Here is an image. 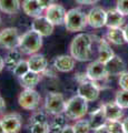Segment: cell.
I'll return each instance as SVG.
<instances>
[{
    "label": "cell",
    "mask_w": 128,
    "mask_h": 133,
    "mask_svg": "<svg viewBox=\"0 0 128 133\" xmlns=\"http://www.w3.org/2000/svg\"><path fill=\"white\" fill-rule=\"evenodd\" d=\"M93 36L88 33H79L70 43V55L76 61H89L93 57Z\"/></svg>",
    "instance_id": "1"
},
{
    "label": "cell",
    "mask_w": 128,
    "mask_h": 133,
    "mask_svg": "<svg viewBox=\"0 0 128 133\" xmlns=\"http://www.w3.org/2000/svg\"><path fill=\"white\" fill-rule=\"evenodd\" d=\"M42 38L44 37L35 30H29L20 36L18 49L23 55L31 56L37 53L42 47Z\"/></svg>",
    "instance_id": "2"
},
{
    "label": "cell",
    "mask_w": 128,
    "mask_h": 133,
    "mask_svg": "<svg viewBox=\"0 0 128 133\" xmlns=\"http://www.w3.org/2000/svg\"><path fill=\"white\" fill-rule=\"evenodd\" d=\"M87 111H88V101L77 94L66 101L64 113L66 118L70 120H79L87 114Z\"/></svg>",
    "instance_id": "3"
},
{
    "label": "cell",
    "mask_w": 128,
    "mask_h": 133,
    "mask_svg": "<svg viewBox=\"0 0 128 133\" xmlns=\"http://www.w3.org/2000/svg\"><path fill=\"white\" fill-rule=\"evenodd\" d=\"M65 27L69 32H78L82 31L87 27V15L79 8H74L66 12L65 18Z\"/></svg>",
    "instance_id": "4"
},
{
    "label": "cell",
    "mask_w": 128,
    "mask_h": 133,
    "mask_svg": "<svg viewBox=\"0 0 128 133\" xmlns=\"http://www.w3.org/2000/svg\"><path fill=\"white\" fill-rule=\"evenodd\" d=\"M65 98L60 92H49L45 100V111L50 115H57L64 113Z\"/></svg>",
    "instance_id": "5"
},
{
    "label": "cell",
    "mask_w": 128,
    "mask_h": 133,
    "mask_svg": "<svg viewBox=\"0 0 128 133\" xmlns=\"http://www.w3.org/2000/svg\"><path fill=\"white\" fill-rule=\"evenodd\" d=\"M48 113L46 111H37L30 116L28 129L32 133H49Z\"/></svg>",
    "instance_id": "6"
},
{
    "label": "cell",
    "mask_w": 128,
    "mask_h": 133,
    "mask_svg": "<svg viewBox=\"0 0 128 133\" xmlns=\"http://www.w3.org/2000/svg\"><path fill=\"white\" fill-rule=\"evenodd\" d=\"M41 97L35 89H25L19 94L18 103L23 110L34 111L40 104Z\"/></svg>",
    "instance_id": "7"
},
{
    "label": "cell",
    "mask_w": 128,
    "mask_h": 133,
    "mask_svg": "<svg viewBox=\"0 0 128 133\" xmlns=\"http://www.w3.org/2000/svg\"><path fill=\"white\" fill-rule=\"evenodd\" d=\"M100 90L101 88L97 84L96 81L88 79V80L79 83V87L77 89V94L80 95L81 98H84L85 100H87L88 102H93L96 101L99 98Z\"/></svg>",
    "instance_id": "8"
},
{
    "label": "cell",
    "mask_w": 128,
    "mask_h": 133,
    "mask_svg": "<svg viewBox=\"0 0 128 133\" xmlns=\"http://www.w3.org/2000/svg\"><path fill=\"white\" fill-rule=\"evenodd\" d=\"M20 35L17 28H5L0 31V47L7 50L17 49L19 44Z\"/></svg>",
    "instance_id": "9"
},
{
    "label": "cell",
    "mask_w": 128,
    "mask_h": 133,
    "mask_svg": "<svg viewBox=\"0 0 128 133\" xmlns=\"http://www.w3.org/2000/svg\"><path fill=\"white\" fill-rule=\"evenodd\" d=\"M86 76L89 80L93 81H101L108 78V72L106 69V63L104 62L96 60L93 61L88 64L87 69H86Z\"/></svg>",
    "instance_id": "10"
},
{
    "label": "cell",
    "mask_w": 128,
    "mask_h": 133,
    "mask_svg": "<svg viewBox=\"0 0 128 133\" xmlns=\"http://www.w3.org/2000/svg\"><path fill=\"white\" fill-rule=\"evenodd\" d=\"M66 12L67 11L65 10V8L63 6L55 2L46 9L45 17H46L53 26H60V24H63L65 22Z\"/></svg>",
    "instance_id": "11"
},
{
    "label": "cell",
    "mask_w": 128,
    "mask_h": 133,
    "mask_svg": "<svg viewBox=\"0 0 128 133\" xmlns=\"http://www.w3.org/2000/svg\"><path fill=\"white\" fill-rule=\"evenodd\" d=\"M0 121L5 133H16L21 129V115L19 113H8L3 115Z\"/></svg>",
    "instance_id": "12"
},
{
    "label": "cell",
    "mask_w": 128,
    "mask_h": 133,
    "mask_svg": "<svg viewBox=\"0 0 128 133\" xmlns=\"http://www.w3.org/2000/svg\"><path fill=\"white\" fill-rule=\"evenodd\" d=\"M87 21L94 29H100L106 24V10L101 7H94L87 14Z\"/></svg>",
    "instance_id": "13"
},
{
    "label": "cell",
    "mask_w": 128,
    "mask_h": 133,
    "mask_svg": "<svg viewBox=\"0 0 128 133\" xmlns=\"http://www.w3.org/2000/svg\"><path fill=\"white\" fill-rule=\"evenodd\" d=\"M53 24L49 21L46 17L39 16L35 18L34 22L31 24V29L32 30L37 31L38 33H40L42 37H49L53 32Z\"/></svg>",
    "instance_id": "14"
},
{
    "label": "cell",
    "mask_w": 128,
    "mask_h": 133,
    "mask_svg": "<svg viewBox=\"0 0 128 133\" xmlns=\"http://www.w3.org/2000/svg\"><path fill=\"white\" fill-rule=\"evenodd\" d=\"M75 59L72 58V56L70 55H60L58 57L55 58L53 60V68L57 71L63 72V73H67L72 71L75 68Z\"/></svg>",
    "instance_id": "15"
},
{
    "label": "cell",
    "mask_w": 128,
    "mask_h": 133,
    "mask_svg": "<svg viewBox=\"0 0 128 133\" xmlns=\"http://www.w3.org/2000/svg\"><path fill=\"white\" fill-rule=\"evenodd\" d=\"M106 69L108 72V77L110 76H120L123 72L126 71V63L124 62V60L120 57L118 56H114V58L106 63Z\"/></svg>",
    "instance_id": "16"
},
{
    "label": "cell",
    "mask_w": 128,
    "mask_h": 133,
    "mask_svg": "<svg viewBox=\"0 0 128 133\" xmlns=\"http://www.w3.org/2000/svg\"><path fill=\"white\" fill-rule=\"evenodd\" d=\"M27 61H28V64H29V68L31 71L44 73L45 70L48 68V61L46 59V57L42 55H39V53L31 55Z\"/></svg>",
    "instance_id": "17"
},
{
    "label": "cell",
    "mask_w": 128,
    "mask_h": 133,
    "mask_svg": "<svg viewBox=\"0 0 128 133\" xmlns=\"http://www.w3.org/2000/svg\"><path fill=\"white\" fill-rule=\"evenodd\" d=\"M115 53L113 51V49L109 45L108 40L105 39H98V60L107 63L111 58H114Z\"/></svg>",
    "instance_id": "18"
},
{
    "label": "cell",
    "mask_w": 128,
    "mask_h": 133,
    "mask_svg": "<svg viewBox=\"0 0 128 133\" xmlns=\"http://www.w3.org/2000/svg\"><path fill=\"white\" fill-rule=\"evenodd\" d=\"M102 107H104L107 120H120L123 118V108L116 101L107 102L105 104H102Z\"/></svg>",
    "instance_id": "19"
},
{
    "label": "cell",
    "mask_w": 128,
    "mask_h": 133,
    "mask_svg": "<svg viewBox=\"0 0 128 133\" xmlns=\"http://www.w3.org/2000/svg\"><path fill=\"white\" fill-rule=\"evenodd\" d=\"M124 24V15L117 9H109L106 11V24L108 28H121Z\"/></svg>",
    "instance_id": "20"
},
{
    "label": "cell",
    "mask_w": 128,
    "mask_h": 133,
    "mask_svg": "<svg viewBox=\"0 0 128 133\" xmlns=\"http://www.w3.org/2000/svg\"><path fill=\"white\" fill-rule=\"evenodd\" d=\"M107 121L106 114H105V110L104 107H99L98 109L94 110L90 113V118H89V123H90V128L92 130H97L98 128H100L101 125H104Z\"/></svg>",
    "instance_id": "21"
},
{
    "label": "cell",
    "mask_w": 128,
    "mask_h": 133,
    "mask_svg": "<svg viewBox=\"0 0 128 133\" xmlns=\"http://www.w3.org/2000/svg\"><path fill=\"white\" fill-rule=\"evenodd\" d=\"M21 6L25 14L29 17H32V18H37V17L41 16L44 11L42 7L39 5L38 0H23Z\"/></svg>",
    "instance_id": "22"
},
{
    "label": "cell",
    "mask_w": 128,
    "mask_h": 133,
    "mask_svg": "<svg viewBox=\"0 0 128 133\" xmlns=\"http://www.w3.org/2000/svg\"><path fill=\"white\" fill-rule=\"evenodd\" d=\"M40 74L41 73H38V72H35V71L29 70L25 76H22L21 78H20L21 85L25 89H34L41 80Z\"/></svg>",
    "instance_id": "23"
},
{
    "label": "cell",
    "mask_w": 128,
    "mask_h": 133,
    "mask_svg": "<svg viewBox=\"0 0 128 133\" xmlns=\"http://www.w3.org/2000/svg\"><path fill=\"white\" fill-rule=\"evenodd\" d=\"M106 39L116 45H120L126 42L121 28H108V31L106 33Z\"/></svg>",
    "instance_id": "24"
},
{
    "label": "cell",
    "mask_w": 128,
    "mask_h": 133,
    "mask_svg": "<svg viewBox=\"0 0 128 133\" xmlns=\"http://www.w3.org/2000/svg\"><path fill=\"white\" fill-rule=\"evenodd\" d=\"M21 3L20 0H0V10L7 15H16L18 14Z\"/></svg>",
    "instance_id": "25"
},
{
    "label": "cell",
    "mask_w": 128,
    "mask_h": 133,
    "mask_svg": "<svg viewBox=\"0 0 128 133\" xmlns=\"http://www.w3.org/2000/svg\"><path fill=\"white\" fill-rule=\"evenodd\" d=\"M21 60H22L21 51H20V50H17V49H12V50H9V52L7 53V56L5 58V64L8 69L14 70V68Z\"/></svg>",
    "instance_id": "26"
},
{
    "label": "cell",
    "mask_w": 128,
    "mask_h": 133,
    "mask_svg": "<svg viewBox=\"0 0 128 133\" xmlns=\"http://www.w3.org/2000/svg\"><path fill=\"white\" fill-rule=\"evenodd\" d=\"M67 125V120H66V115L63 114H57L52 121L49 124V132L52 133H61L64 128Z\"/></svg>",
    "instance_id": "27"
},
{
    "label": "cell",
    "mask_w": 128,
    "mask_h": 133,
    "mask_svg": "<svg viewBox=\"0 0 128 133\" xmlns=\"http://www.w3.org/2000/svg\"><path fill=\"white\" fill-rule=\"evenodd\" d=\"M107 133H121L123 131V123L119 120H107L105 123Z\"/></svg>",
    "instance_id": "28"
},
{
    "label": "cell",
    "mask_w": 128,
    "mask_h": 133,
    "mask_svg": "<svg viewBox=\"0 0 128 133\" xmlns=\"http://www.w3.org/2000/svg\"><path fill=\"white\" fill-rule=\"evenodd\" d=\"M30 70L29 68V64H28V61L26 60H21L19 62V63L17 64L14 68V70H12V72H14V74L16 77H18V78H21L22 76H25L28 71Z\"/></svg>",
    "instance_id": "29"
},
{
    "label": "cell",
    "mask_w": 128,
    "mask_h": 133,
    "mask_svg": "<svg viewBox=\"0 0 128 133\" xmlns=\"http://www.w3.org/2000/svg\"><path fill=\"white\" fill-rule=\"evenodd\" d=\"M74 130H75V133H88L90 130H92L89 120L79 119L75 124H74Z\"/></svg>",
    "instance_id": "30"
},
{
    "label": "cell",
    "mask_w": 128,
    "mask_h": 133,
    "mask_svg": "<svg viewBox=\"0 0 128 133\" xmlns=\"http://www.w3.org/2000/svg\"><path fill=\"white\" fill-rule=\"evenodd\" d=\"M115 101H116L123 109H128V91H126V90L118 91L116 94V98H115Z\"/></svg>",
    "instance_id": "31"
},
{
    "label": "cell",
    "mask_w": 128,
    "mask_h": 133,
    "mask_svg": "<svg viewBox=\"0 0 128 133\" xmlns=\"http://www.w3.org/2000/svg\"><path fill=\"white\" fill-rule=\"evenodd\" d=\"M116 9L124 16H128V0H117Z\"/></svg>",
    "instance_id": "32"
},
{
    "label": "cell",
    "mask_w": 128,
    "mask_h": 133,
    "mask_svg": "<svg viewBox=\"0 0 128 133\" xmlns=\"http://www.w3.org/2000/svg\"><path fill=\"white\" fill-rule=\"evenodd\" d=\"M118 83H119V87H120L121 90L128 91V72L127 71L123 72L120 76H119Z\"/></svg>",
    "instance_id": "33"
},
{
    "label": "cell",
    "mask_w": 128,
    "mask_h": 133,
    "mask_svg": "<svg viewBox=\"0 0 128 133\" xmlns=\"http://www.w3.org/2000/svg\"><path fill=\"white\" fill-rule=\"evenodd\" d=\"M38 2H39V5L42 7V9L46 10L49 6H51L52 3L56 2V0H38Z\"/></svg>",
    "instance_id": "34"
},
{
    "label": "cell",
    "mask_w": 128,
    "mask_h": 133,
    "mask_svg": "<svg viewBox=\"0 0 128 133\" xmlns=\"http://www.w3.org/2000/svg\"><path fill=\"white\" fill-rule=\"evenodd\" d=\"M76 1L80 5H96L99 2V0H76Z\"/></svg>",
    "instance_id": "35"
},
{
    "label": "cell",
    "mask_w": 128,
    "mask_h": 133,
    "mask_svg": "<svg viewBox=\"0 0 128 133\" xmlns=\"http://www.w3.org/2000/svg\"><path fill=\"white\" fill-rule=\"evenodd\" d=\"M61 133H75V130H74V125H69V124H67L65 128H64V130Z\"/></svg>",
    "instance_id": "36"
},
{
    "label": "cell",
    "mask_w": 128,
    "mask_h": 133,
    "mask_svg": "<svg viewBox=\"0 0 128 133\" xmlns=\"http://www.w3.org/2000/svg\"><path fill=\"white\" fill-rule=\"evenodd\" d=\"M6 110V101L2 97H0V113H2Z\"/></svg>",
    "instance_id": "37"
},
{
    "label": "cell",
    "mask_w": 128,
    "mask_h": 133,
    "mask_svg": "<svg viewBox=\"0 0 128 133\" xmlns=\"http://www.w3.org/2000/svg\"><path fill=\"white\" fill-rule=\"evenodd\" d=\"M121 123H123V131L125 133H128V118H126Z\"/></svg>",
    "instance_id": "38"
},
{
    "label": "cell",
    "mask_w": 128,
    "mask_h": 133,
    "mask_svg": "<svg viewBox=\"0 0 128 133\" xmlns=\"http://www.w3.org/2000/svg\"><path fill=\"white\" fill-rule=\"evenodd\" d=\"M123 31H124V37H125V41H126V42H128V24L124 27Z\"/></svg>",
    "instance_id": "39"
},
{
    "label": "cell",
    "mask_w": 128,
    "mask_h": 133,
    "mask_svg": "<svg viewBox=\"0 0 128 133\" xmlns=\"http://www.w3.org/2000/svg\"><path fill=\"white\" fill-rule=\"evenodd\" d=\"M6 66V64H5V59L0 56V73L2 72V70H3V68Z\"/></svg>",
    "instance_id": "40"
},
{
    "label": "cell",
    "mask_w": 128,
    "mask_h": 133,
    "mask_svg": "<svg viewBox=\"0 0 128 133\" xmlns=\"http://www.w3.org/2000/svg\"><path fill=\"white\" fill-rule=\"evenodd\" d=\"M0 133H5V130H3V127L1 124V121H0Z\"/></svg>",
    "instance_id": "41"
}]
</instances>
